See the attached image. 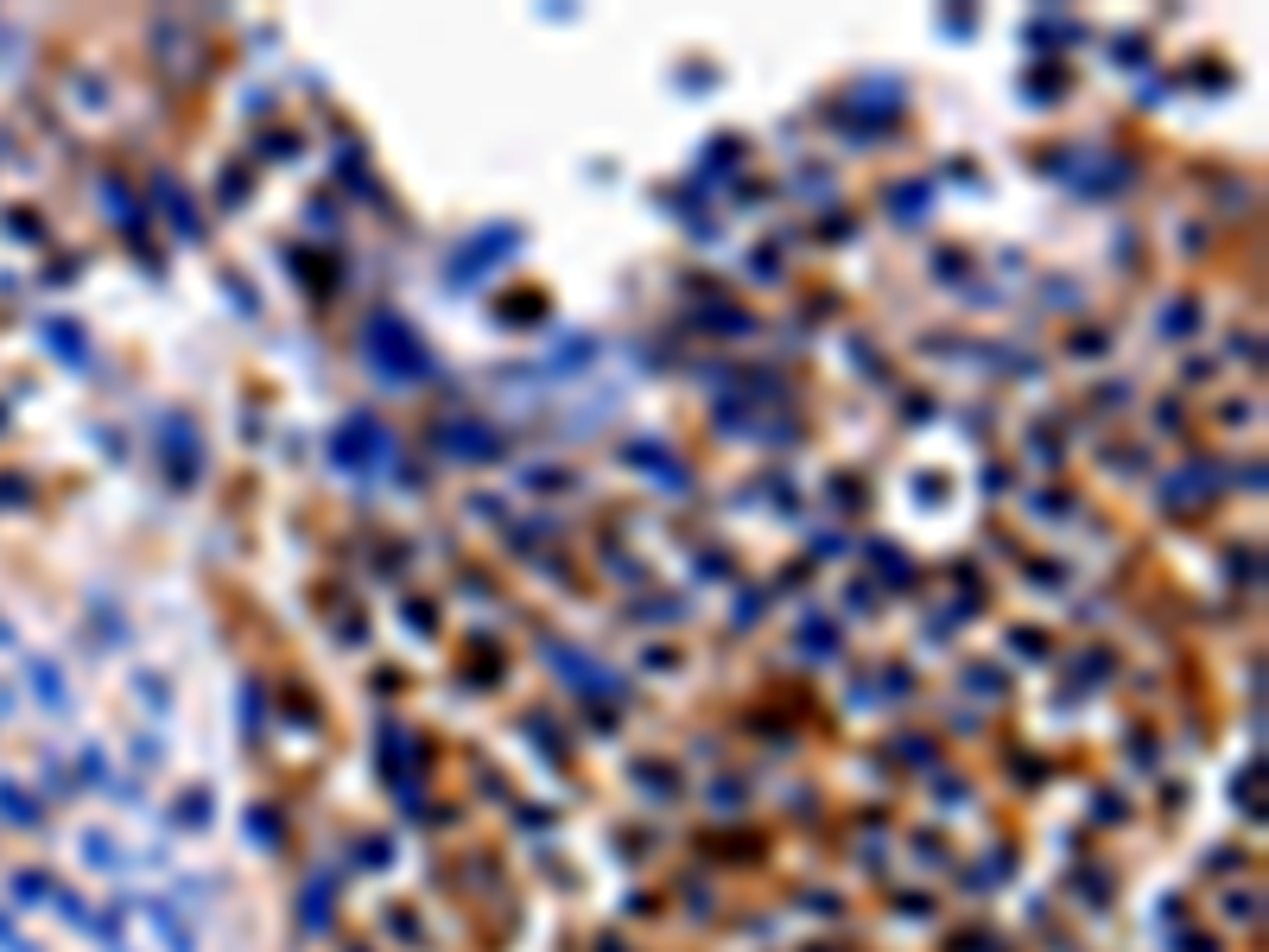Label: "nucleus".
Returning <instances> with one entry per match:
<instances>
[{
	"instance_id": "3",
	"label": "nucleus",
	"mask_w": 1269,
	"mask_h": 952,
	"mask_svg": "<svg viewBox=\"0 0 1269 952\" xmlns=\"http://www.w3.org/2000/svg\"><path fill=\"white\" fill-rule=\"evenodd\" d=\"M26 680H32V693H38L45 705H64V680H58L52 660H26Z\"/></svg>"
},
{
	"instance_id": "2",
	"label": "nucleus",
	"mask_w": 1269,
	"mask_h": 952,
	"mask_svg": "<svg viewBox=\"0 0 1269 952\" xmlns=\"http://www.w3.org/2000/svg\"><path fill=\"white\" fill-rule=\"evenodd\" d=\"M7 895H13V901H26V908H38V901H52L58 889H52V876H45V870H19L13 883H7Z\"/></svg>"
},
{
	"instance_id": "4",
	"label": "nucleus",
	"mask_w": 1269,
	"mask_h": 952,
	"mask_svg": "<svg viewBox=\"0 0 1269 952\" xmlns=\"http://www.w3.org/2000/svg\"><path fill=\"white\" fill-rule=\"evenodd\" d=\"M184 915H172V908H153V927H159V940H165V952H197L190 946V927H178Z\"/></svg>"
},
{
	"instance_id": "1",
	"label": "nucleus",
	"mask_w": 1269,
	"mask_h": 952,
	"mask_svg": "<svg viewBox=\"0 0 1269 952\" xmlns=\"http://www.w3.org/2000/svg\"><path fill=\"white\" fill-rule=\"evenodd\" d=\"M0 819L19 825V831H32V825H38V800H32L26 788H19V781H7V775H0Z\"/></svg>"
}]
</instances>
